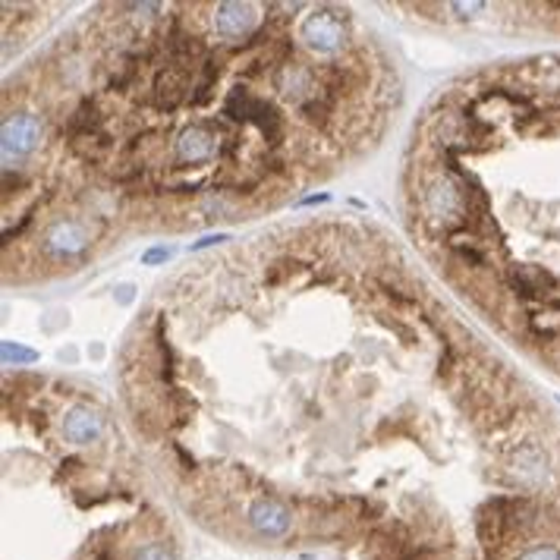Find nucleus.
<instances>
[{"label":"nucleus","mask_w":560,"mask_h":560,"mask_svg":"<svg viewBox=\"0 0 560 560\" xmlns=\"http://www.w3.org/2000/svg\"><path fill=\"white\" fill-rule=\"evenodd\" d=\"M425 208L432 214L434 223H441L444 230L451 227H463L466 223V211H463V195H460V186L451 183L447 176L434 180L425 193Z\"/></svg>","instance_id":"nucleus-1"},{"label":"nucleus","mask_w":560,"mask_h":560,"mask_svg":"<svg viewBox=\"0 0 560 560\" xmlns=\"http://www.w3.org/2000/svg\"><path fill=\"white\" fill-rule=\"evenodd\" d=\"M302 38L312 51L318 54H331L344 44V25L334 13L321 10V13H312V16L302 23Z\"/></svg>","instance_id":"nucleus-2"},{"label":"nucleus","mask_w":560,"mask_h":560,"mask_svg":"<svg viewBox=\"0 0 560 560\" xmlns=\"http://www.w3.org/2000/svg\"><path fill=\"white\" fill-rule=\"evenodd\" d=\"M186 89H189L186 70L164 63V70H157L155 85H151V91H155V104H157V110H164V114L176 110L183 101H186Z\"/></svg>","instance_id":"nucleus-3"},{"label":"nucleus","mask_w":560,"mask_h":560,"mask_svg":"<svg viewBox=\"0 0 560 560\" xmlns=\"http://www.w3.org/2000/svg\"><path fill=\"white\" fill-rule=\"evenodd\" d=\"M38 136H42V123L32 114H16L4 123V157L10 161V155H29L38 145Z\"/></svg>","instance_id":"nucleus-4"},{"label":"nucleus","mask_w":560,"mask_h":560,"mask_svg":"<svg viewBox=\"0 0 560 560\" xmlns=\"http://www.w3.org/2000/svg\"><path fill=\"white\" fill-rule=\"evenodd\" d=\"M255 23V13L249 4H217V13H214V29L221 38L227 42H236V38L249 35Z\"/></svg>","instance_id":"nucleus-5"},{"label":"nucleus","mask_w":560,"mask_h":560,"mask_svg":"<svg viewBox=\"0 0 560 560\" xmlns=\"http://www.w3.org/2000/svg\"><path fill=\"white\" fill-rule=\"evenodd\" d=\"M513 472L526 485H542L548 479V457H545V451L536 441H526L523 447H517V453H513Z\"/></svg>","instance_id":"nucleus-6"},{"label":"nucleus","mask_w":560,"mask_h":560,"mask_svg":"<svg viewBox=\"0 0 560 560\" xmlns=\"http://www.w3.org/2000/svg\"><path fill=\"white\" fill-rule=\"evenodd\" d=\"M85 246H89V233H85V227L76 221L54 223V227L48 230V236H44V252H51V255H79Z\"/></svg>","instance_id":"nucleus-7"},{"label":"nucleus","mask_w":560,"mask_h":560,"mask_svg":"<svg viewBox=\"0 0 560 560\" xmlns=\"http://www.w3.org/2000/svg\"><path fill=\"white\" fill-rule=\"evenodd\" d=\"M176 155L186 164H205L217 155V139L205 127H186L176 139Z\"/></svg>","instance_id":"nucleus-8"},{"label":"nucleus","mask_w":560,"mask_h":560,"mask_svg":"<svg viewBox=\"0 0 560 560\" xmlns=\"http://www.w3.org/2000/svg\"><path fill=\"white\" fill-rule=\"evenodd\" d=\"M274 85L280 89V95H287L289 101H306V95L312 91L315 95V79H312V70L302 67V63H283L274 76Z\"/></svg>","instance_id":"nucleus-9"},{"label":"nucleus","mask_w":560,"mask_h":560,"mask_svg":"<svg viewBox=\"0 0 560 560\" xmlns=\"http://www.w3.org/2000/svg\"><path fill=\"white\" fill-rule=\"evenodd\" d=\"M63 129H67L70 142L89 139V136H101L104 133V117H101V110L95 108V101H89V98H85V101L67 117V127H63Z\"/></svg>","instance_id":"nucleus-10"},{"label":"nucleus","mask_w":560,"mask_h":560,"mask_svg":"<svg viewBox=\"0 0 560 560\" xmlns=\"http://www.w3.org/2000/svg\"><path fill=\"white\" fill-rule=\"evenodd\" d=\"M249 519L259 532L265 536H283L289 529V510L280 507L278 500H259V504L249 510Z\"/></svg>","instance_id":"nucleus-11"},{"label":"nucleus","mask_w":560,"mask_h":560,"mask_svg":"<svg viewBox=\"0 0 560 560\" xmlns=\"http://www.w3.org/2000/svg\"><path fill=\"white\" fill-rule=\"evenodd\" d=\"M252 123H255V129H259L261 136H265L268 142L278 148L280 139H283V114L278 108H274L271 101H265V98H259L255 101V108H252Z\"/></svg>","instance_id":"nucleus-12"},{"label":"nucleus","mask_w":560,"mask_h":560,"mask_svg":"<svg viewBox=\"0 0 560 560\" xmlns=\"http://www.w3.org/2000/svg\"><path fill=\"white\" fill-rule=\"evenodd\" d=\"M63 432L76 444H89V441H98V434H101V419L91 410H72L67 422H63Z\"/></svg>","instance_id":"nucleus-13"},{"label":"nucleus","mask_w":560,"mask_h":560,"mask_svg":"<svg viewBox=\"0 0 560 560\" xmlns=\"http://www.w3.org/2000/svg\"><path fill=\"white\" fill-rule=\"evenodd\" d=\"M255 101H259V98H252V91H249L246 85H233V89L227 91V98H223V114L236 123H246V120H252Z\"/></svg>","instance_id":"nucleus-14"},{"label":"nucleus","mask_w":560,"mask_h":560,"mask_svg":"<svg viewBox=\"0 0 560 560\" xmlns=\"http://www.w3.org/2000/svg\"><path fill=\"white\" fill-rule=\"evenodd\" d=\"M217 72H221V63H217V57H208V61L202 63V76H199V82H195V95L189 98V104H193V108H205V104H208L211 89H214V82H217Z\"/></svg>","instance_id":"nucleus-15"},{"label":"nucleus","mask_w":560,"mask_h":560,"mask_svg":"<svg viewBox=\"0 0 560 560\" xmlns=\"http://www.w3.org/2000/svg\"><path fill=\"white\" fill-rule=\"evenodd\" d=\"M299 114L306 117L308 123H315V127H327V120H331V95H312L306 98V101L299 104Z\"/></svg>","instance_id":"nucleus-16"},{"label":"nucleus","mask_w":560,"mask_h":560,"mask_svg":"<svg viewBox=\"0 0 560 560\" xmlns=\"http://www.w3.org/2000/svg\"><path fill=\"white\" fill-rule=\"evenodd\" d=\"M519 560H560V551L555 545H536V548H529Z\"/></svg>","instance_id":"nucleus-17"},{"label":"nucleus","mask_w":560,"mask_h":560,"mask_svg":"<svg viewBox=\"0 0 560 560\" xmlns=\"http://www.w3.org/2000/svg\"><path fill=\"white\" fill-rule=\"evenodd\" d=\"M136 560H174V557H170V551L161 548V545H151V548H142L139 555H136Z\"/></svg>","instance_id":"nucleus-18"},{"label":"nucleus","mask_w":560,"mask_h":560,"mask_svg":"<svg viewBox=\"0 0 560 560\" xmlns=\"http://www.w3.org/2000/svg\"><path fill=\"white\" fill-rule=\"evenodd\" d=\"M4 359L32 362V359H35V353H32V350H23V346H10V344H4Z\"/></svg>","instance_id":"nucleus-19"},{"label":"nucleus","mask_w":560,"mask_h":560,"mask_svg":"<svg viewBox=\"0 0 560 560\" xmlns=\"http://www.w3.org/2000/svg\"><path fill=\"white\" fill-rule=\"evenodd\" d=\"M170 259V249H164V246H157V249H148L145 252V265H155V261H167Z\"/></svg>","instance_id":"nucleus-20"},{"label":"nucleus","mask_w":560,"mask_h":560,"mask_svg":"<svg viewBox=\"0 0 560 560\" xmlns=\"http://www.w3.org/2000/svg\"><path fill=\"white\" fill-rule=\"evenodd\" d=\"M223 240H230V236L227 233H214V236H205V240H199L193 249H205V246H211V242H223Z\"/></svg>","instance_id":"nucleus-21"}]
</instances>
